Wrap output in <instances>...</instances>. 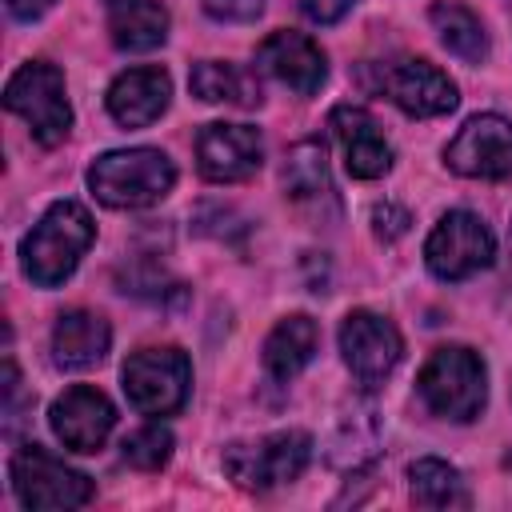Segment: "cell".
<instances>
[{
	"instance_id": "cell-13",
	"label": "cell",
	"mask_w": 512,
	"mask_h": 512,
	"mask_svg": "<svg viewBox=\"0 0 512 512\" xmlns=\"http://www.w3.org/2000/svg\"><path fill=\"white\" fill-rule=\"evenodd\" d=\"M48 424H52V432H56V440L64 448H72V452H96L108 440L112 424H116V408H112V400L100 388L72 384V388H64L52 400Z\"/></svg>"
},
{
	"instance_id": "cell-12",
	"label": "cell",
	"mask_w": 512,
	"mask_h": 512,
	"mask_svg": "<svg viewBox=\"0 0 512 512\" xmlns=\"http://www.w3.org/2000/svg\"><path fill=\"white\" fill-rule=\"evenodd\" d=\"M376 92H384L408 116H444L456 108V84L428 60H396L380 64Z\"/></svg>"
},
{
	"instance_id": "cell-23",
	"label": "cell",
	"mask_w": 512,
	"mask_h": 512,
	"mask_svg": "<svg viewBox=\"0 0 512 512\" xmlns=\"http://www.w3.org/2000/svg\"><path fill=\"white\" fill-rule=\"evenodd\" d=\"M408 484H412V500L424 508H468V488L460 472L436 456L416 460L408 468Z\"/></svg>"
},
{
	"instance_id": "cell-10",
	"label": "cell",
	"mask_w": 512,
	"mask_h": 512,
	"mask_svg": "<svg viewBox=\"0 0 512 512\" xmlns=\"http://www.w3.org/2000/svg\"><path fill=\"white\" fill-rule=\"evenodd\" d=\"M444 164L468 180H504L512 176V124L496 112L472 116L452 144L444 148Z\"/></svg>"
},
{
	"instance_id": "cell-4",
	"label": "cell",
	"mask_w": 512,
	"mask_h": 512,
	"mask_svg": "<svg viewBox=\"0 0 512 512\" xmlns=\"http://www.w3.org/2000/svg\"><path fill=\"white\" fill-rule=\"evenodd\" d=\"M4 104H8V112H16L32 128V136L44 148L60 144L72 128V104H68V92H64V76L48 60L20 64L8 80V88H4Z\"/></svg>"
},
{
	"instance_id": "cell-3",
	"label": "cell",
	"mask_w": 512,
	"mask_h": 512,
	"mask_svg": "<svg viewBox=\"0 0 512 512\" xmlns=\"http://www.w3.org/2000/svg\"><path fill=\"white\" fill-rule=\"evenodd\" d=\"M176 184V168L160 148H120L104 152L88 168V188L108 208H148L164 200Z\"/></svg>"
},
{
	"instance_id": "cell-11",
	"label": "cell",
	"mask_w": 512,
	"mask_h": 512,
	"mask_svg": "<svg viewBox=\"0 0 512 512\" xmlns=\"http://www.w3.org/2000/svg\"><path fill=\"white\" fill-rule=\"evenodd\" d=\"M264 160V140L252 124H204L196 136V168L212 184L248 180Z\"/></svg>"
},
{
	"instance_id": "cell-24",
	"label": "cell",
	"mask_w": 512,
	"mask_h": 512,
	"mask_svg": "<svg viewBox=\"0 0 512 512\" xmlns=\"http://www.w3.org/2000/svg\"><path fill=\"white\" fill-rule=\"evenodd\" d=\"M120 452H124V460H128L132 468L156 472V468H164L168 456H172V432H168L164 424H144V428H136L132 436H124Z\"/></svg>"
},
{
	"instance_id": "cell-6",
	"label": "cell",
	"mask_w": 512,
	"mask_h": 512,
	"mask_svg": "<svg viewBox=\"0 0 512 512\" xmlns=\"http://www.w3.org/2000/svg\"><path fill=\"white\" fill-rule=\"evenodd\" d=\"M128 404L144 416H172L184 408L188 400V384H192V364L180 348L164 344V348H140L124 360L120 368Z\"/></svg>"
},
{
	"instance_id": "cell-22",
	"label": "cell",
	"mask_w": 512,
	"mask_h": 512,
	"mask_svg": "<svg viewBox=\"0 0 512 512\" xmlns=\"http://www.w3.org/2000/svg\"><path fill=\"white\" fill-rule=\"evenodd\" d=\"M284 192L292 200H328L332 196L328 156H324L320 140H300L284 156Z\"/></svg>"
},
{
	"instance_id": "cell-8",
	"label": "cell",
	"mask_w": 512,
	"mask_h": 512,
	"mask_svg": "<svg viewBox=\"0 0 512 512\" xmlns=\"http://www.w3.org/2000/svg\"><path fill=\"white\" fill-rule=\"evenodd\" d=\"M496 256V236L476 212H444L424 240V264L436 280H468Z\"/></svg>"
},
{
	"instance_id": "cell-1",
	"label": "cell",
	"mask_w": 512,
	"mask_h": 512,
	"mask_svg": "<svg viewBox=\"0 0 512 512\" xmlns=\"http://www.w3.org/2000/svg\"><path fill=\"white\" fill-rule=\"evenodd\" d=\"M92 240H96V224H92L88 208L76 200H56L24 236L20 264L32 284L56 288L76 272V264L92 248Z\"/></svg>"
},
{
	"instance_id": "cell-27",
	"label": "cell",
	"mask_w": 512,
	"mask_h": 512,
	"mask_svg": "<svg viewBox=\"0 0 512 512\" xmlns=\"http://www.w3.org/2000/svg\"><path fill=\"white\" fill-rule=\"evenodd\" d=\"M352 4H356V0H300L304 16H308L312 24H336Z\"/></svg>"
},
{
	"instance_id": "cell-17",
	"label": "cell",
	"mask_w": 512,
	"mask_h": 512,
	"mask_svg": "<svg viewBox=\"0 0 512 512\" xmlns=\"http://www.w3.org/2000/svg\"><path fill=\"white\" fill-rule=\"evenodd\" d=\"M112 344V328L100 312H88V308H68L56 316L52 324V360L60 368H92L104 360Z\"/></svg>"
},
{
	"instance_id": "cell-20",
	"label": "cell",
	"mask_w": 512,
	"mask_h": 512,
	"mask_svg": "<svg viewBox=\"0 0 512 512\" xmlns=\"http://www.w3.org/2000/svg\"><path fill=\"white\" fill-rule=\"evenodd\" d=\"M188 88L204 104H240V108L260 104V80L252 72H240L236 64H224V60H200L188 76Z\"/></svg>"
},
{
	"instance_id": "cell-2",
	"label": "cell",
	"mask_w": 512,
	"mask_h": 512,
	"mask_svg": "<svg viewBox=\"0 0 512 512\" xmlns=\"http://www.w3.org/2000/svg\"><path fill=\"white\" fill-rule=\"evenodd\" d=\"M416 392L428 404V412H436L440 420L468 424L480 416L484 396H488L484 360L464 344H444L424 360L416 376Z\"/></svg>"
},
{
	"instance_id": "cell-5",
	"label": "cell",
	"mask_w": 512,
	"mask_h": 512,
	"mask_svg": "<svg viewBox=\"0 0 512 512\" xmlns=\"http://www.w3.org/2000/svg\"><path fill=\"white\" fill-rule=\"evenodd\" d=\"M312 460V436L300 428H284L248 444H228L224 448V472L240 484V488H280L292 484Z\"/></svg>"
},
{
	"instance_id": "cell-19",
	"label": "cell",
	"mask_w": 512,
	"mask_h": 512,
	"mask_svg": "<svg viewBox=\"0 0 512 512\" xmlns=\"http://www.w3.org/2000/svg\"><path fill=\"white\" fill-rule=\"evenodd\" d=\"M316 344H320V328L312 316L296 312V316H284L268 340H264V372L272 380H292L308 368V360L316 356Z\"/></svg>"
},
{
	"instance_id": "cell-25",
	"label": "cell",
	"mask_w": 512,
	"mask_h": 512,
	"mask_svg": "<svg viewBox=\"0 0 512 512\" xmlns=\"http://www.w3.org/2000/svg\"><path fill=\"white\" fill-rule=\"evenodd\" d=\"M268 0H204V12L212 20H228V24H248L264 12Z\"/></svg>"
},
{
	"instance_id": "cell-26",
	"label": "cell",
	"mask_w": 512,
	"mask_h": 512,
	"mask_svg": "<svg viewBox=\"0 0 512 512\" xmlns=\"http://www.w3.org/2000/svg\"><path fill=\"white\" fill-rule=\"evenodd\" d=\"M372 224H376V236H380V240H396V236L408 232V212L396 208V204H380V208L372 212Z\"/></svg>"
},
{
	"instance_id": "cell-15",
	"label": "cell",
	"mask_w": 512,
	"mask_h": 512,
	"mask_svg": "<svg viewBox=\"0 0 512 512\" xmlns=\"http://www.w3.org/2000/svg\"><path fill=\"white\" fill-rule=\"evenodd\" d=\"M328 128L336 132V140L344 148V168L356 180H376V176H384L392 168V148H388L380 124L364 108H356V104L332 108Z\"/></svg>"
},
{
	"instance_id": "cell-9",
	"label": "cell",
	"mask_w": 512,
	"mask_h": 512,
	"mask_svg": "<svg viewBox=\"0 0 512 512\" xmlns=\"http://www.w3.org/2000/svg\"><path fill=\"white\" fill-rule=\"evenodd\" d=\"M340 352H344V364L352 368V376L364 388H376L400 364L404 340H400L392 320H384L380 312L356 308L340 324Z\"/></svg>"
},
{
	"instance_id": "cell-18",
	"label": "cell",
	"mask_w": 512,
	"mask_h": 512,
	"mask_svg": "<svg viewBox=\"0 0 512 512\" xmlns=\"http://www.w3.org/2000/svg\"><path fill=\"white\" fill-rule=\"evenodd\" d=\"M112 44L124 52H152L168 40V12L160 0H104Z\"/></svg>"
},
{
	"instance_id": "cell-16",
	"label": "cell",
	"mask_w": 512,
	"mask_h": 512,
	"mask_svg": "<svg viewBox=\"0 0 512 512\" xmlns=\"http://www.w3.org/2000/svg\"><path fill=\"white\" fill-rule=\"evenodd\" d=\"M168 100H172V80L156 64L128 68L108 88V112L124 128H144V124L160 120L164 108H168Z\"/></svg>"
},
{
	"instance_id": "cell-14",
	"label": "cell",
	"mask_w": 512,
	"mask_h": 512,
	"mask_svg": "<svg viewBox=\"0 0 512 512\" xmlns=\"http://www.w3.org/2000/svg\"><path fill=\"white\" fill-rule=\"evenodd\" d=\"M256 68H264L272 80H280L284 88H292L296 96H312L320 92L328 64L324 52L316 48V40H308L304 32H272L268 40H260L256 48Z\"/></svg>"
},
{
	"instance_id": "cell-7",
	"label": "cell",
	"mask_w": 512,
	"mask_h": 512,
	"mask_svg": "<svg viewBox=\"0 0 512 512\" xmlns=\"http://www.w3.org/2000/svg\"><path fill=\"white\" fill-rule=\"evenodd\" d=\"M8 476H12V492L24 508L60 512V508H80V504L92 500V480L84 472L68 468L64 460H56L40 444L16 448L12 464H8Z\"/></svg>"
},
{
	"instance_id": "cell-21",
	"label": "cell",
	"mask_w": 512,
	"mask_h": 512,
	"mask_svg": "<svg viewBox=\"0 0 512 512\" xmlns=\"http://www.w3.org/2000/svg\"><path fill=\"white\" fill-rule=\"evenodd\" d=\"M432 28H436V36H440V44L452 52V56H460V60H468V64H480L484 56H488V36H484V24L464 8V4H452V0H436L432 4Z\"/></svg>"
},
{
	"instance_id": "cell-28",
	"label": "cell",
	"mask_w": 512,
	"mask_h": 512,
	"mask_svg": "<svg viewBox=\"0 0 512 512\" xmlns=\"http://www.w3.org/2000/svg\"><path fill=\"white\" fill-rule=\"evenodd\" d=\"M8 4V12L16 16V20H36V16H44L56 0H4Z\"/></svg>"
}]
</instances>
